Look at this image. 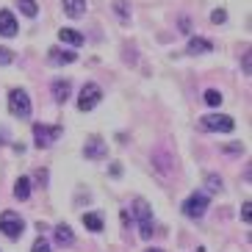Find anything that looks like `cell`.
Instances as JSON below:
<instances>
[{"label": "cell", "instance_id": "obj_1", "mask_svg": "<svg viewBox=\"0 0 252 252\" xmlns=\"http://www.w3.org/2000/svg\"><path fill=\"white\" fill-rule=\"evenodd\" d=\"M200 130H205V133H230L233 127H236V122H233V117H227V114H205V117H200Z\"/></svg>", "mask_w": 252, "mask_h": 252}, {"label": "cell", "instance_id": "obj_2", "mask_svg": "<svg viewBox=\"0 0 252 252\" xmlns=\"http://www.w3.org/2000/svg\"><path fill=\"white\" fill-rule=\"evenodd\" d=\"M133 214H136V222H139V230H141V238H153V208L147 205L144 200H136L133 202Z\"/></svg>", "mask_w": 252, "mask_h": 252}, {"label": "cell", "instance_id": "obj_3", "mask_svg": "<svg viewBox=\"0 0 252 252\" xmlns=\"http://www.w3.org/2000/svg\"><path fill=\"white\" fill-rule=\"evenodd\" d=\"M208 205H211V194L197 191V194H191V197L183 202V214L189 216V219H200V216L208 211Z\"/></svg>", "mask_w": 252, "mask_h": 252}, {"label": "cell", "instance_id": "obj_4", "mask_svg": "<svg viewBox=\"0 0 252 252\" xmlns=\"http://www.w3.org/2000/svg\"><path fill=\"white\" fill-rule=\"evenodd\" d=\"M8 108H11V114L20 119H28L31 117V97L25 89H11L8 92Z\"/></svg>", "mask_w": 252, "mask_h": 252}, {"label": "cell", "instance_id": "obj_5", "mask_svg": "<svg viewBox=\"0 0 252 252\" xmlns=\"http://www.w3.org/2000/svg\"><path fill=\"white\" fill-rule=\"evenodd\" d=\"M25 230V219L23 216H17L14 211H6V214L0 216V233L8 238H20Z\"/></svg>", "mask_w": 252, "mask_h": 252}, {"label": "cell", "instance_id": "obj_6", "mask_svg": "<svg viewBox=\"0 0 252 252\" xmlns=\"http://www.w3.org/2000/svg\"><path fill=\"white\" fill-rule=\"evenodd\" d=\"M61 133H64V127H59V125H42V122L33 125V141H36V147H42V150H45L47 144H53Z\"/></svg>", "mask_w": 252, "mask_h": 252}, {"label": "cell", "instance_id": "obj_7", "mask_svg": "<svg viewBox=\"0 0 252 252\" xmlns=\"http://www.w3.org/2000/svg\"><path fill=\"white\" fill-rule=\"evenodd\" d=\"M100 100H103V89H100L97 83H86L81 89V97H78V108H81V111H92Z\"/></svg>", "mask_w": 252, "mask_h": 252}, {"label": "cell", "instance_id": "obj_8", "mask_svg": "<svg viewBox=\"0 0 252 252\" xmlns=\"http://www.w3.org/2000/svg\"><path fill=\"white\" fill-rule=\"evenodd\" d=\"M83 156L92 158V161H100V158H105V141L100 139V136H92V139H86Z\"/></svg>", "mask_w": 252, "mask_h": 252}, {"label": "cell", "instance_id": "obj_9", "mask_svg": "<svg viewBox=\"0 0 252 252\" xmlns=\"http://www.w3.org/2000/svg\"><path fill=\"white\" fill-rule=\"evenodd\" d=\"M17 33V17L8 8H0V36H14Z\"/></svg>", "mask_w": 252, "mask_h": 252}, {"label": "cell", "instance_id": "obj_10", "mask_svg": "<svg viewBox=\"0 0 252 252\" xmlns=\"http://www.w3.org/2000/svg\"><path fill=\"white\" fill-rule=\"evenodd\" d=\"M61 3H64V14L72 17V20L86 14V0H61Z\"/></svg>", "mask_w": 252, "mask_h": 252}, {"label": "cell", "instance_id": "obj_11", "mask_svg": "<svg viewBox=\"0 0 252 252\" xmlns=\"http://www.w3.org/2000/svg\"><path fill=\"white\" fill-rule=\"evenodd\" d=\"M69 94H72L69 81H53V97H56V103H67Z\"/></svg>", "mask_w": 252, "mask_h": 252}, {"label": "cell", "instance_id": "obj_12", "mask_svg": "<svg viewBox=\"0 0 252 252\" xmlns=\"http://www.w3.org/2000/svg\"><path fill=\"white\" fill-rule=\"evenodd\" d=\"M47 59H50L53 64H72V61H78L72 50H61V47H53V50L47 53Z\"/></svg>", "mask_w": 252, "mask_h": 252}, {"label": "cell", "instance_id": "obj_13", "mask_svg": "<svg viewBox=\"0 0 252 252\" xmlns=\"http://www.w3.org/2000/svg\"><path fill=\"white\" fill-rule=\"evenodd\" d=\"M75 236H72V227L69 224H56V244L59 247H72Z\"/></svg>", "mask_w": 252, "mask_h": 252}, {"label": "cell", "instance_id": "obj_14", "mask_svg": "<svg viewBox=\"0 0 252 252\" xmlns=\"http://www.w3.org/2000/svg\"><path fill=\"white\" fill-rule=\"evenodd\" d=\"M59 39L64 42V45H69V47H81L83 45V33H78V31H72V28H61Z\"/></svg>", "mask_w": 252, "mask_h": 252}, {"label": "cell", "instance_id": "obj_15", "mask_svg": "<svg viewBox=\"0 0 252 252\" xmlns=\"http://www.w3.org/2000/svg\"><path fill=\"white\" fill-rule=\"evenodd\" d=\"M83 227L92 230V233H100V230L105 227V222H103V216H100V214L92 211V214H83Z\"/></svg>", "mask_w": 252, "mask_h": 252}, {"label": "cell", "instance_id": "obj_16", "mask_svg": "<svg viewBox=\"0 0 252 252\" xmlns=\"http://www.w3.org/2000/svg\"><path fill=\"white\" fill-rule=\"evenodd\" d=\"M214 50V42H208L205 36H194L189 42V53H211Z\"/></svg>", "mask_w": 252, "mask_h": 252}, {"label": "cell", "instance_id": "obj_17", "mask_svg": "<svg viewBox=\"0 0 252 252\" xmlns=\"http://www.w3.org/2000/svg\"><path fill=\"white\" fill-rule=\"evenodd\" d=\"M14 197H17V200H28V197H31V180L28 178H20L14 183Z\"/></svg>", "mask_w": 252, "mask_h": 252}, {"label": "cell", "instance_id": "obj_18", "mask_svg": "<svg viewBox=\"0 0 252 252\" xmlns=\"http://www.w3.org/2000/svg\"><path fill=\"white\" fill-rule=\"evenodd\" d=\"M17 6H20V11H23V17H36V14H39V6H36V0H17Z\"/></svg>", "mask_w": 252, "mask_h": 252}, {"label": "cell", "instance_id": "obj_19", "mask_svg": "<svg viewBox=\"0 0 252 252\" xmlns=\"http://www.w3.org/2000/svg\"><path fill=\"white\" fill-rule=\"evenodd\" d=\"M205 183H208V191H222V178H216V175H208L205 178Z\"/></svg>", "mask_w": 252, "mask_h": 252}, {"label": "cell", "instance_id": "obj_20", "mask_svg": "<svg viewBox=\"0 0 252 252\" xmlns=\"http://www.w3.org/2000/svg\"><path fill=\"white\" fill-rule=\"evenodd\" d=\"M205 103L208 105H222V94H219L216 89H208L205 92Z\"/></svg>", "mask_w": 252, "mask_h": 252}, {"label": "cell", "instance_id": "obj_21", "mask_svg": "<svg viewBox=\"0 0 252 252\" xmlns=\"http://www.w3.org/2000/svg\"><path fill=\"white\" fill-rule=\"evenodd\" d=\"M31 252H53V250H50V244H47L45 238H36L33 247H31Z\"/></svg>", "mask_w": 252, "mask_h": 252}, {"label": "cell", "instance_id": "obj_22", "mask_svg": "<svg viewBox=\"0 0 252 252\" xmlns=\"http://www.w3.org/2000/svg\"><path fill=\"white\" fill-rule=\"evenodd\" d=\"M211 20H214V23H216V25H222V23H224V20H227V11H224V8H216L214 14H211Z\"/></svg>", "mask_w": 252, "mask_h": 252}, {"label": "cell", "instance_id": "obj_23", "mask_svg": "<svg viewBox=\"0 0 252 252\" xmlns=\"http://www.w3.org/2000/svg\"><path fill=\"white\" fill-rule=\"evenodd\" d=\"M14 61V53L6 50V47H0V64H11Z\"/></svg>", "mask_w": 252, "mask_h": 252}, {"label": "cell", "instance_id": "obj_24", "mask_svg": "<svg viewBox=\"0 0 252 252\" xmlns=\"http://www.w3.org/2000/svg\"><path fill=\"white\" fill-rule=\"evenodd\" d=\"M241 144H227V147H224V153H227V156H238V153H241Z\"/></svg>", "mask_w": 252, "mask_h": 252}, {"label": "cell", "instance_id": "obj_25", "mask_svg": "<svg viewBox=\"0 0 252 252\" xmlns=\"http://www.w3.org/2000/svg\"><path fill=\"white\" fill-rule=\"evenodd\" d=\"M250 211H252V205H250V200H247L244 205H241V219H244V222H250Z\"/></svg>", "mask_w": 252, "mask_h": 252}, {"label": "cell", "instance_id": "obj_26", "mask_svg": "<svg viewBox=\"0 0 252 252\" xmlns=\"http://www.w3.org/2000/svg\"><path fill=\"white\" fill-rule=\"evenodd\" d=\"M114 8H117L119 14H122V20H127V3H117Z\"/></svg>", "mask_w": 252, "mask_h": 252}, {"label": "cell", "instance_id": "obj_27", "mask_svg": "<svg viewBox=\"0 0 252 252\" xmlns=\"http://www.w3.org/2000/svg\"><path fill=\"white\" fill-rule=\"evenodd\" d=\"M111 175H114V178H119V175H122V166H119V163H111Z\"/></svg>", "mask_w": 252, "mask_h": 252}, {"label": "cell", "instance_id": "obj_28", "mask_svg": "<svg viewBox=\"0 0 252 252\" xmlns=\"http://www.w3.org/2000/svg\"><path fill=\"white\" fill-rule=\"evenodd\" d=\"M244 72H247V75H250V50H247V53H244Z\"/></svg>", "mask_w": 252, "mask_h": 252}, {"label": "cell", "instance_id": "obj_29", "mask_svg": "<svg viewBox=\"0 0 252 252\" xmlns=\"http://www.w3.org/2000/svg\"><path fill=\"white\" fill-rule=\"evenodd\" d=\"M144 252H163V250H158V247H153V250H144Z\"/></svg>", "mask_w": 252, "mask_h": 252}]
</instances>
